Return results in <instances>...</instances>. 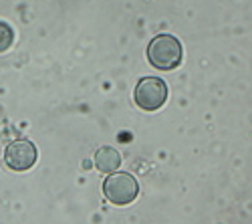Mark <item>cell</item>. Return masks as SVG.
Here are the masks:
<instances>
[{
    "label": "cell",
    "instance_id": "1",
    "mask_svg": "<svg viewBox=\"0 0 252 224\" xmlns=\"http://www.w3.org/2000/svg\"><path fill=\"white\" fill-rule=\"evenodd\" d=\"M148 61L159 71H172L182 63V43L174 34H158L148 45Z\"/></svg>",
    "mask_w": 252,
    "mask_h": 224
},
{
    "label": "cell",
    "instance_id": "2",
    "mask_svg": "<svg viewBox=\"0 0 252 224\" xmlns=\"http://www.w3.org/2000/svg\"><path fill=\"white\" fill-rule=\"evenodd\" d=\"M103 194L111 204L115 206H127L137 198L139 194V184L131 174L125 172H113L109 178L103 182Z\"/></svg>",
    "mask_w": 252,
    "mask_h": 224
},
{
    "label": "cell",
    "instance_id": "3",
    "mask_svg": "<svg viewBox=\"0 0 252 224\" xmlns=\"http://www.w3.org/2000/svg\"><path fill=\"white\" fill-rule=\"evenodd\" d=\"M167 99V85L159 77H143L135 87V103L143 111H158Z\"/></svg>",
    "mask_w": 252,
    "mask_h": 224
},
{
    "label": "cell",
    "instance_id": "4",
    "mask_svg": "<svg viewBox=\"0 0 252 224\" xmlns=\"http://www.w3.org/2000/svg\"><path fill=\"white\" fill-rule=\"evenodd\" d=\"M36 146L29 139H14L6 146L4 161L14 172H27L36 164Z\"/></svg>",
    "mask_w": 252,
    "mask_h": 224
},
{
    "label": "cell",
    "instance_id": "5",
    "mask_svg": "<svg viewBox=\"0 0 252 224\" xmlns=\"http://www.w3.org/2000/svg\"><path fill=\"white\" fill-rule=\"evenodd\" d=\"M95 166L99 172L103 174H113L119 166H121V156L117 150H113L111 146H103L97 150L95 154Z\"/></svg>",
    "mask_w": 252,
    "mask_h": 224
},
{
    "label": "cell",
    "instance_id": "6",
    "mask_svg": "<svg viewBox=\"0 0 252 224\" xmlns=\"http://www.w3.org/2000/svg\"><path fill=\"white\" fill-rule=\"evenodd\" d=\"M14 43V31L10 25L6 23H0V53H4L12 47Z\"/></svg>",
    "mask_w": 252,
    "mask_h": 224
}]
</instances>
